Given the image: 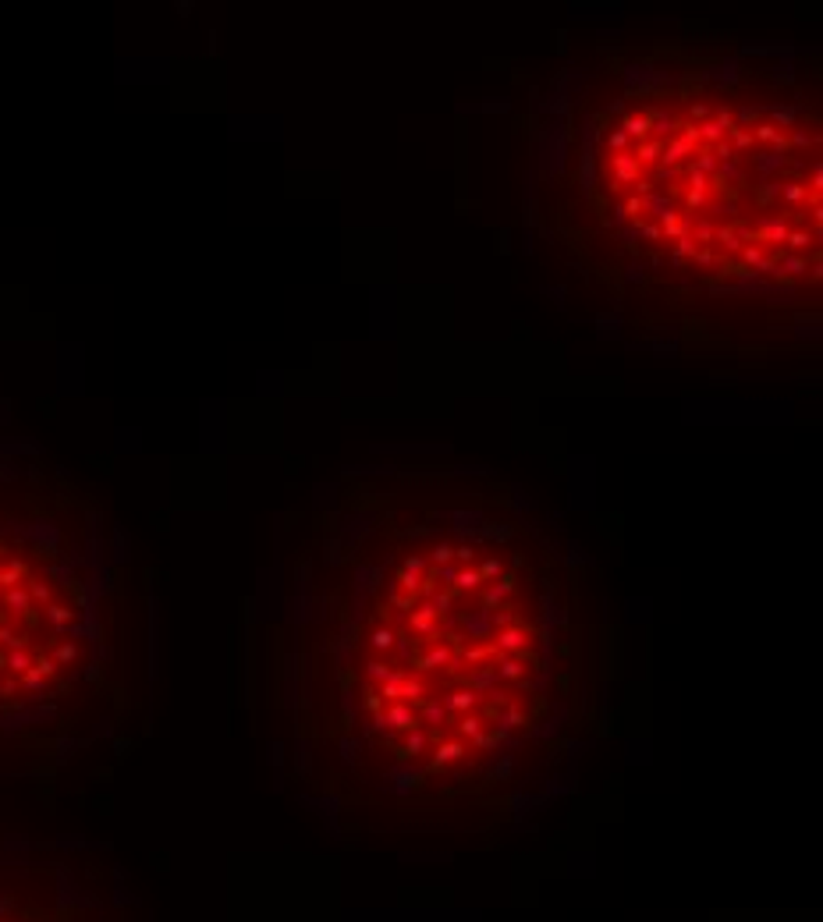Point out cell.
<instances>
[{"instance_id":"cell-1","label":"cell","mask_w":823,"mask_h":922,"mask_svg":"<svg viewBox=\"0 0 823 922\" xmlns=\"http://www.w3.org/2000/svg\"><path fill=\"white\" fill-rule=\"evenodd\" d=\"M472 546L412 553L391 578L369 628L351 646L366 656L344 671L362 731L391 756V791H458L536 710L547 671V628L512 607L518 575Z\"/></svg>"},{"instance_id":"cell-2","label":"cell","mask_w":823,"mask_h":922,"mask_svg":"<svg viewBox=\"0 0 823 922\" xmlns=\"http://www.w3.org/2000/svg\"><path fill=\"white\" fill-rule=\"evenodd\" d=\"M89 596L54 553L0 528V723L61 696L86 667Z\"/></svg>"},{"instance_id":"cell-3","label":"cell","mask_w":823,"mask_h":922,"mask_svg":"<svg viewBox=\"0 0 823 922\" xmlns=\"http://www.w3.org/2000/svg\"><path fill=\"white\" fill-rule=\"evenodd\" d=\"M0 922H128L96 866L0 858Z\"/></svg>"}]
</instances>
